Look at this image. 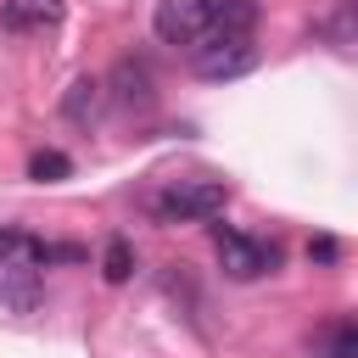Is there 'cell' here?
<instances>
[{
	"mask_svg": "<svg viewBox=\"0 0 358 358\" xmlns=\"http://www.w3.org/2000/svg\"><path fill=\"white\" fill-rule=\"evenodd\" d=\"M229 207V185L224 179H179L162 196H151V218L157 224H207Z\"/></svg>",
	"mask_w": 358,
	"mask_h": 358,
	"instance_id": "1",
	"label": "cell"
},
{
	"mask_svg": "<svg viewBox=\"0 0 358 358\" xmlns=\"http://www.w3.org/2000/svg\"><path fill=\"white\" fill-rule=\"evenodd\" d=\"M185 56H190V67H196L201 78H213V84H218V78H241V73L257 67V45H252V34H218V28L201 34Z\"/></svg>",
	"mask_w": 358,
	"mask_h": 358,
	"instance_id": "2",
	"label": "cell"
},
{
	"mask_svg": "<svg viewBox=\"0 0 358 358\" xmlns=\"http://www.w3.org/2000/svg\"><path fill=\"white\" fill-rule=\"evenodd\" d=\"M218 241V263L229 280H263L280 268V246L274 241H257V235H241V229H213Z\"/></svg>",
	"mask_w": 358,
	"mask_h": 358,
	"instance_id": "3",
	"label": "cell"
},
{
	"mask_svg": "<svg viewBox=\"0 0 358 358\" xmlns=\"http://www.w3.org/2000/svg\"><path fill=\"white\" fill-rule=\"evenodd\" d=\"M151 34L173 50H190L201 34H213V11H207V0H157L151 6Z\"/></svg>",
	"mask_w": 358,
	"mask_h": 358,
	"instance_id": "4",
	"label": "cell"
},
{
	"mask_svg": "<svg viewBox=\"0 0 358 358\" xmlns=\"http://www.w3.org/2000/svg\"><path fill=\"white\" fill-rule=\"evenodd\" d=\"M45 296V280L34 263H0V313H34Z\"/></svg>",
	"mask_w": 358,
	"mask_h": 358,
	"instance_id": "5",
	"label": "cell"
},
{
	"mask_svg": "<svg viewBox=\"0 0 358 358\" xmlns=\"http://www.w3.org/2000/svg\"><path fill=\"white\" fill-rule=\"evenodd\" d=\"M62 0H0V28L6 34H45L62 22Z\"/></svg>",
	"mask_w": 358,
	"mask_h": 358,
	"instance_id": "6",
	"label": "cell"
},
{
	"mask_svg": "<svg viewBox=\"0 0 358 358\" xmlns=\"http://www.w3.org/2000/svg\"><path fill=\"white\" fill-rule=\"evenodd\" d=\"M112 84H117V106H151L157 101V84H151V67L145 62H134V56H123L117 67H112Z\"/></svg>",
	"mask_w": 358,
	"mask_h": 358,
	"instance_id": "7",
	"label": "cell"
},
{
	"mask_svg": "<svg viewBox=\"0 0 358 358\" xmlns=\"http://www.w3.org/2000/svg\"><path fill=\"white\" fill-rule=\"evenodd\" d=\"M207 11H213V28L218 34H252L257 17H263L257 0H207Z\"/></svg>",
	"mask_w": 358,
	"mask_h": 358,
	"instance_id": "8",
	"label": "cell"
},
{
	"mask_svg": "<svg viewBox=\"0 0 358 358\" xmlns=\"http://www.w3.org/2000/svg\"><path fill=\"white\" fill-rule=\"evenodd\" d=\"M313 39L336 45V50H352V0H336L324 17H313Z\"/></svg>",
	"mask_w": 358,
	"mask_h": 358,
	"instance_id": "9",
	"label": "cell"
},
{
	"mask_svg": "<svg viewBox=\"0 0 358 358\" xmlns=\"http://www.w3.org/2000/svg\"><path fill=\"white\" fill-rule=\"evenodd\" d=\"M62 112H67V123H95V117H101V84H95V78H78V84L67 90Z\"/></svg>",
	"mask_w": 358,
	"mask_h": 358,
	"instance_id": "10",
	"label": "cell"
},
{
	"mask_svg": "<svg viewBox=\"0 0 358 358\" xmlns=\"http://www.w3.org/2000/svg\"><path fill=\"white\" fill-rule=\"evenodd\" d=\"M313 358H358V324L352 319H336L324 330V341L313 347Z\"/></svg>",
	"mask_w": 358,
	"mask_h": 358,
	"instance_id": "11",
	"label": "cell"
},
{
	"mask_svg": "<svg viewBox=\"0 0 358 358\" xmlns=\"http://www.w3.org/2000/svg\"><path fill=\"white\" fill-rule=\"evenodd\" d=\"M101 274H106L112 285H123V280L134 274V246H129L123 235H112V241H106V252H101Z\"/></svg>",
	"mask_w": 358,
	"mask_h": 358,
	"instance_id": "12",
	"label": "cell"
},
{
	"mask_svg": "<svg viewBox=\"0 0 358 358\" xmlns=\"http://www.w3.org/2000/svg\"><path fill=\"white\" fill-rule=\"evenodd\" d=\"M73 173V162L62 157V151H39L34 162H28V179H39V185H56V179H67Z\"/></svg>",
	"mask_w": 358,
	"mask_h": 358,
	"instance_id": "13",
	"label": "cell"
},
{
	"mask_svg": "<svg viewBox=\"0 0 358 358\" xmlns=\"http://www.w3.org/2000/svg\"><path fill=\"white\" fill-rule=\"evenodd\" d=\"M308 257H313V263H336V257H341V246H336L330 235H319V241L308 246Z\"/></svg>",
	"mask_w": 358,
	"mask_h": 358,
	"instance_id": "14",
	"label": "cell"
}]
</instances>
